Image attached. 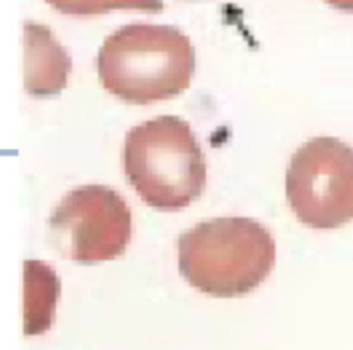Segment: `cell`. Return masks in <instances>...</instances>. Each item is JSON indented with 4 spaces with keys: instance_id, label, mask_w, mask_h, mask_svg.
Here are the masks:
<instances>
[{
    "instance_id": "cell-1",
    "label": "cell",
    "mask_w": 353,
    "mask_h": 350,
    "mask_svg": "<svg viewBox=\"0 0 353 350\" xmlns=\"http://www.w3.org/2000/svg\"><path fill=\"white\" fill-rule=\"evenodd\" d=\"M106 91L132 105L182 94L196 69L189 37L171 25L130 23L108 36L97 56Z\"/></svg>"
},
{
    "instance_id": "cell-2",
    "label": "cell",
    "mask_w": 353,
    "mask_h": 350,
    "mask_svg": "<svg viewBox=\"0 0 353 350\" xmlns=\"http://www.w3.org/2000/svg\"><path fill=\"white\" fill-rule=\"evenodd\" d=\"M276 244L259 222L225 216L204 220L179 234L178 266L182 277L215 298L251 292L270 273Z\"/></svg>"
},
{
    "instance_id": "cell-3",
    "label": "cell",
    "mask_w": 353,
    "mask_h": 350,
    "mask_svg": "<svg viewBox=\"0 0 353 350\" xmlns=\"http://www.w3.org/2000/svg\"><path fill=\"white\" fill-rule=\"evenodd\" d=\"M124 174L141 198L159 211L197 200L207 181L203 150L189 123L167 114L132 127L124 139Z\"/></svg>"
},
{
    "instance_id": "cell-4",
    "label": "cell",
    "mask_w": 353,
    "mask_h": 350,
    "mask_svg": "<svg viewBox=\"0 0 353 350\" xmlns=\"http://www.w3.org/2000/svg\"><path fill=\"white\" fill-rule=\"evenodd\" d=\"M285 196L296 218L313 229L353 219V147L334 136L299 146L285 172Z\"/></svg>"
},
{
    "instance_id": "cell-5",
    "label": "cell",
    "mask_w": 353,
    "mask_h": 350,
    "mask_svg": "<svg viewBox=\"0 0 353 350\" xmlns=\"http://www.w3.org/2000/svg\"><path fill=\"white\" fill-rule=\"evenodd\" d=\"M48 226L57 240L66 244L73 262L94 265L125 251L131 238V212L116 190L84 185L62 197Z\"/></svg>"
},
{
    "instance_id": "cell-6",
    "label": "cell",
    "mask_w": 353,
    "mask_h": 350,
    "mask_svg": "<svg viewBox=\"0 0 353 350\" xmlns=\"http://www.w3.org/2000/svg\"><path fill=\"white\" fill-rule=\"evenodd\" d=\"M23 87L32 96L58 95L68 83L72 59L54 39L51 29L36 22L23 23Z\"/></svg>"
},
{
    "instance_id": "cell-7",
    "label": "cell",
    "mask_w": 353,
    "mask_h": 350,
    "mask_svg": "<svg viewBox=\"0 0 353 350\" xmlns=\"http://www.w3.org/2000/svg\"><path fill=\"white\" fill-rule=\"evenodd\" d=\"M23 333L41 335L50 329L61 294L57 273L40 260L23 262Z\"/></svg>"
},
{
    "instance_id": "cell-8",
    "label": "cell",
    "mask_w": 353,
    "mask_h": 350,
    "mask_svg": "<svg viewBox=\"0 0 353 350\" xmlns=\"http://www.w3.org/2000/svg\"><path fill=\"white\" fill-rule=\"evenodd\" d=\"M46 3L66 15H97L112 10H139L154 14L164 8L163 0H46Z\"/></svg>"
},
{
    "instance_id": "cell-9",
    "label": "cell",
    "mask_w": 353,
    "mask_h": 350,
    "mask_svg": "<svg viewBox=\"0 0 353 350\" xmlns=\"http://www.w3.org/2000/svg\"><path fill=\"white\" fill-rule=\"evenodd\" d=\"M325 1L335 10L353 14V0H325Z\"/></svg>"
}]
</instances>
